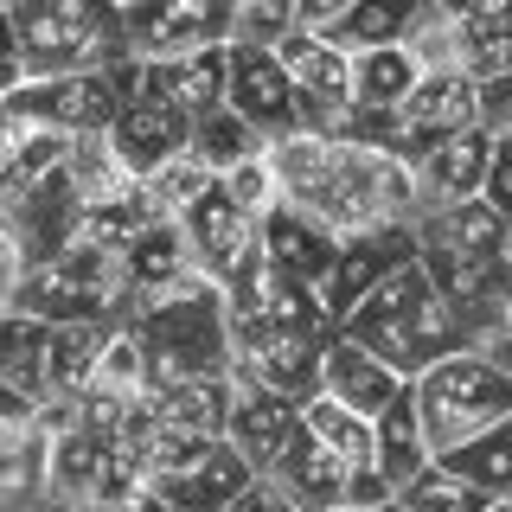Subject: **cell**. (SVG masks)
Here are the masks:
<instances>
[{
	"instance_id": "37",
	"label": "cell",
	"mask_w": 512,
	"mask_h": 512,
	"mask_svg": "<svg viewBox=\"0 0 512 512\" xmlns=\"http://www.w3.org/2000/svg\"><path fill=\"white\" fill-rule=\"evenodd\" d=\"M205 192H212V173L199 167V160L192 154H173V160H160V167L148 173V180H141V199H148V212L154 218H180L186 205H199Z\"/></svg>"
},
{
	"instance_id": "52",
	"label": "cell",
	"mask_w": 512,
	"mask_h": 512,
	"mask_svg": "<svg viewBox=\"0 0 512 512\" xmlns=\"http://www.w3.org/2000/svg\"><path fill=\"white\" fill-rule=\"evenodd\" d=\"M384 512H397V500H391V506H384Z\"/></svg>"
},
{
	"instance_id": "41",
	"label": "cell",
	"mask_w": 512,
	"mask_h": 512,
	"mask_svg": "<svg viewBox=\"0 0 512 512\" xmlns=\"http://www.w3.org/2000/svg\"><path fill=\"white\" fill-rule=\"evenodd\" d=\"M480 205H487L500 224H512V135H493L487 180H480Z\"/></svg>"
},
{
	"instance_id": "20",
	"label": "cell",
	"mask_w": 512,
	"mask_h": 512,
	"mask_svg": "<svg viewBox=\"0 0 512 512\" xmlns=\"http://www.w3.org/2000/svg\"><path fill=\"white\" fill-rule=\"evenodd\" d=\"M263 487L276 493L288 512H327V506L346 500V468L320 442H308V429H295V442H288L282 461L263 474Z\"/></svg>"
},
{
	"instance_id": "32",
	"label": "cell",
	"mask_w": 512,
	"mask_h": 512,
	"mask_svg": "<svg viewBox=\"0 0 512 512\" xmlns=\"http://www.w3.org/2000/svg\"><path fill=\"white\" fill-rule=\"evenodd\" d=\"M320 39H327L333 52H346V58L378 52V45H397L404 39V7H397V0H340V13L327 20Z\"/></svg>"
},
{
	"instance_id": "29",
	"label": "cell",
	"mask_w": 512,
	"mask_h": 512,
	"mask_svg": "<svg viewBox=\"0 0 512 512\" xmlns=\"http://www.w3.org/2000/svg\"><path fill=\"white\" fill-rule=\"evenodd\" d=\"M436 468H448L461 480V487H474V493H487L493 506L512 500V423L500 429H487V436H474V442H461L455 455H442Z\"/></svg>"
},
{
	"instance_id": "5",
	"label": "cell",
	"mask_w": 512,
	"mask_h": 512,
	"mask_svg": "<svg viewBox=\"0 0 512 512\" xmlns=\"http://www.w3.org/2000/svg\"><path fill=\"white\" fill-rule=\"evenodd\" d=\"M13 32L26 52V77H90L122 64V32H116V0H13L7 7Z\"/></svg>"
},
{
	"instance_id": "30",
	"label": "cell",
	"mask_w": 512,
	"mask_h": 512,
	"mask_svg": "<svg viewBox=\"0 0 512 512\" xmlns=\"http://www.w3.org/2000/svg\"><path fill=\"white\" fill-rule=\"evenodd\" d=\"M45 340H52L45 320L0 314V384L20 391L26 404H39V391H45Z\"/></svg>"
},
{
	"instance_id": "40",
	"label": "cell",
	"mask_w": 512,
	"mask_h": 512,
	"mask_svg": "<svg viewBox=\"0 0 512 512\" xmlns=\"http://www.w3.org/2000/svg\"><path fill=\"white\" fill-rule=\"evenodd\" d=\"M218 192H224V199H231V205H237V212H244L250 224H263V218L282 205V192H276V173H269V160H263V154H256V160H244L237 173H224V180H218Z\"/></svg>"
},
{
	"instance_id": "47",
	"label": "cell",
	"mask_w": 512,
	"mask_h": 512,
	"mask_svg": "<svg viewBox=\"0 0 512 512\" xmlns=\"http://www.w3.org/2000/svg\"><path fill=\"white\" fill-rule=\"evenodd\" d=\"M487 359H493V365H500V372L512 378V340H506V346H493V352H487Z\"/></svg>"
},
{
	"instance_id": "11",
	"label": "cell",
	"mask_w": 512,
	"mask_h": 512,
	"mask_svg": "<svg viewBox=\"0 0 512 512\" xmlns=\"http://www.w3.org/2000/svg\"><path fill=\"white\" fill-rule=\"evenodd\" d=\"M487 154L493 135L487 128H461V135H442L436 148H423L410 160V192H416V218L455 212V205L480 199V180H487Z\"/></svg>"
},
{
	"instance_id": "24",
	"label": "cell",
	"mask_w": 512,
	"mask_h": 512,
	"mask_svg": "<svg viewBox=\"0 0 512 512\" xmlns=\"http://www.w3.org/2000/svg\"><path fill=\"white\" fill-rule=\"evenodd\" d=\"M416 64L404 45H378V52L352 58V122H384L404 109V96L416 90Z\"/></svg>"
},
{
	"instance_id": "28",
	"label": "cell",
	"mask_w": 512,
	"mask_h": 512,
	"mask_svg": "<svg viewBox=\"0 0 512 512\" xmlns=\"http://www.w3.org/2000/svg\"><path fill=\"white\" fill-rule=\"evenodd\" d=\"M103 333L109 327H52V340H45V391H39V410L45 404H77V397L90 391Z\"/></svg>"
},
{
	"instance_id": "10",
	"label": "cell",
	"mask_w": 512,
	"mask_h": 512,
	"mask_svg": "<svg viewBox=\"0 0 512 512\" xmlns=\"http://www.w3.org/2000/svg\"><path fill=\"white\" fill-rule=\"evenodd\" d=\"M224 109L250 128L263 148L301 135V109L288 90L276 52H250V45H224Z\"/></svg>"
},
{
	"instance_id": "17",
	"label": "cell",
	"mask_w": 512,
	"mask_h": 512,
	"mask_svg": "<svg viewBox=\"0 0 512 512\" xmlns=\"http://www.w3.org/2000/svg\"><path fill=\"white\" fill-rule=\"evenodd\" d=\"M186 141H192V122L180 116V109L141 96V90L128 96V103L116 109V122H109V148H116V160L128 167V180H135V186L148 180L160 160L186 154Z\"/></svg>"
},
{
	"instance_id": "39",
	"label": "cell",
	"mask_w": 512,
	"mask_h": 512,
	"mask_svg": "<svg viewBox=\"0 0 512 512\" xmlns=\"http://www.w3.org/2000/svg\"><path fill=\"white\" fill-rule=\"evenodd\" d=\"M487 506H493L487 493L461 487V480L448 474V468H436V461H429V468L397 493V512H487Z\"/></svg>"
},
{
	"instance_id": "31",
	"label": "cell",
	"mask_w": 512,
	"mask_h": 512,
	"mask_svg": "<svg viewBox=\"0 0 512 512\" xmlns=\"http://www.w3.org/2000/svg\"><path fill=\"white\" fill-rule=\"evenodd\" d=\"M301 429H308V442H320L346 474L372 461V423H365L359 410H346V404H333V397H320V391L301 404Z\"/></svg>"
},
{
	"instance_id": "50",
	"label": "cell",
	"mask_w": 512,
	"mask_h": 512,
	"mask_svg": "<svg viewBox=\"0 0 512 512\" xmlns=\"http://www.w3.org/2000/svg\"><path fill=\"white\" fill-rule=\"evenodd\" d=\"M327 512H359V506H346V500H340V506H327Z\"/></svg>"
},
{
	"instance_id": "21",
	"label": "cell",
	"mask_w": 512,
	"mask_h": 512,
	"mask_svg": "<svg viewBox=\"0 0 512 512\" xmlns=\"http://www.w3.org/2000/svg\"><path fill=\"white\" fill-rule=\"evenodd\" d=\"M141 96L180 109L186 122H205L212 109H224V45L192 58H167V64H141Z\"/></svg>"
},
{
	"instance_id": "12",
	"label": "cell",
	"mask_w": 512,
	"mask_h": 512,
	"mask_svg": "<svg viewBox=\"0 0 512 512\" xmlns=\"http://www.w3.org/2000/svg\"><path fill=\"white\" fill-rule=\"evenodd\" d=\"M250 487H256V474L231 455V442H199L167 474L148 480V493L167 500V512H231Z\"/></svg>"
},
{
	"instance_id": "34",
	"label": "cell",
	"mask_w": 512,
	"mask_h": 512,
	"mask_svg": "<svg viewBox=\"0 0 512 512\" xmlns=\"http://www.w3.org/2000/svg\"><path fill=\"white\" fill-rule=\"evenodd\" d=\"M410 52V64L423 77L436 71H461V52H455V7L448 0H423V7H404V39H397Z\"/></svg>"
},
{
	"instance_id": "3",
	"label": "cell",
	"mask_w": 512,
	"mask_h": 512,
	"mask_svg": "<svg viewBox=\"0 0 512 512\" xmlns=\"http://www.w3.org/2000/svg\"><path fill=\"white\" fill-rule=\"evenodd\" d=\"M333 333L352 340V346H365L378 365H391L404 384L423 378L429 365H442L448 352H468V346H461L455 314L442 308V295L429 288V276L416 263H404L397 276H384L359 308L333 320Z\"/></svg>"
},
{
	"instance_id": "4",
	"label": "cell",
	"mask_w": 512,
	"mask_h": 512,
	"mask_svg": "<svg viewBox=\"0 0 512 512\" xmlns=\"http://www.w3.org/2000/svg\"><path fill=\"white\" fill-rule=\"evenodd\" d=\"M410 404H416V423H423L429 461H442L461 442L512 423V378L487 352H448L442 365L410 378Z\"/></svg>"
},
{
	"instance_id": "49",
	"label": "cell",
	"mask_w": 512,
	"mask_h": 512,
	"mask_svg": "<svg viewBox=\"0 0 512 512\" xmlns=\"http://www.w3.org/2000/svg\"><path fill=\"white\" fill-rule=\"evenodd\" d=\"M506 263H512V224H506Z\"/></svg>"
},
{
	"instance_id": "6",
	"label": "cell",
	"mask_w": 512,
	"mask_h": 512,
	"mask_svg": "<svg viewBox=\"0 0 512 512\" xmlns=\"http://www.w3.org/2000/svg\"><path fill=\"white\" fill-rule=\"evenodd\" d=\"M20 314L45 320V327H116L128 314L122 256H109L96 244H64L58 256L32 263Z\"/></svg>"
},
{
	"instance_id": "23",
	"label": "cell",
	"mask_w": 512,
	"mask_h": 512,
	"mask_svg": "<svg viewBox=\"0 0 512 512\" xmlns=\"http://www.w3.org/2000/svg\"><path fill=\"white\" fill-rule=\"evenodd\" d=\"M122 276H128V308L135 301H154V295H173V288L192 282V256H186V237L180 224H148V231L128 244L122 256Z\"/></svg>"
},
{
	"instance_id": "27",
	"label": "cell",
	"mask_w": 512,
	"mask_h": 512,
	"mask_svg": "<svg viewBox=\"0 0 512 512\" xmlns=\"http://www.w3.org/2000/svg\"><path fill=\"white\" fill-rule=\"evenodd\" d=\"M372 468L391 480V493H404L416 474L429 468V442H423V423H416V404H410V384L397 391V404L372 423Z\"/></svg>"
},
{
	"instance_id": "9",
	"label": "cell",
	"mask_w": 512,
	"mask_h": 512,
	"mask_svg": "<svg viewBox=\"0 0 512 512\" xmlns=\"http://www.w3.org/2000/svg\"><path fill=\"white\" fill-rule=\"evenodd\" d=\"M276 64L295 90L301 135H346L352 128V58L333 52L314 32H288L276 45Z\"/></svg>"
},
{
	"instance_id": "45",
	"label": "cell",
	"mask_w": 512,
	"mask_h": 512,
	"mask_svg": "<svg viewBox=\"0 0 512 512\" xmlns=\"http://www.w3.org/2000/svg\"><path fill=\"white\" fill-rule=\"evenodd\" d=\"M231 512H288V506H282V500H276V493H269V487H263V480H256V487H250V493H244V500H237Z\"/></svg>"
},
{
	"instance_id": "18",
	"label": "cell",
	"mask_w": 512,
	"mask_h": 512,
	"mask_svg": "<svg viewBox=\"0 0 512 512\" xmlns=\"http://www.w3.org/2000/svg\"><path fill=\"white\" fill-rule=\"evenodd\" d=\"M397 391H404V378H397L391 365H378L365 346L340 340V333L327 340V352H320V397H333V404L359 410L365 423H378V416L397 404Z\"/></svg>"
},
{
	"instance_id": "16",
	"label": "cell",
	"mask_w": 512,
	"mask_h": 512,
	"mask_svg": "<svg viewBox=\"0 0 512 512\" xmlns=\"http://www.w3.org/2000/svg\"><path fill=\"white\" fill-rule=\"evenodd\" d=\"M295 429H301V404H295V397L237 384V404H231V423H224V442H231V455L244 461L256 480L282 461V448L295 442Z\"/></svg>"
},
{
	"instance_id": "26",
	"label": "cell",
	"mask_w": 512,
	"mask_h": 512,
	"mask_svg": "<svg viewBox=\"0 0 512 512\" xmlns=\"http://www.w3.org/2000/svg\"><path fill=\"white\" fill-rule=\"evenodd\" d=\"M231 404H237V384H231V378L180 384V391H154V397H148V410L173 429V436H186V442H224Z\"/></svg>"
},
{
	"instance_id": "2",
	"label": "cell",
	"mask_w": 512,
	"mask_h": 512,
	"mask_svg": "<svg viewBox=\"0 0 512 512\" xmlns=\"http://www.w3.org/2000/svg\"><path fill=\"white\" fill-rule=\"evenodd\" d=\"M116 327L135 333L141 359H148V391L231 378V314H224V295L199 276L173 295L135 301Z\"/></svg>"
},
{
	"instance_id": "33",
	"label": "cell",
	"mask_w": 512,
	"mask_h": 512,
	"mask_svg": "<svg viewBox=\"0 0 512 512\" xmlns=\"http://www.w3.org/2000/svg\"><path fill=\"white\" fill-rule=\"evenodd\" d=\"M64 180H71L77 205H109L122 199V192H135V180H128V167L116 160V148H109V135H77L71 154H64Z\"/></svg>"
},
{
	"instance_id": "8",
	"label": "cell",
	"mask_w": 512,
	"mask_h": 512,
	"mask_svg": "<svg viewBox=\"0 0 512 512\" xmlns=\"http://www.w3.org/2000/svg\"><path fill=\"white\" fill-rule=\"evenodd\" d=\"M231 7L224 0H116V32L135 64H167L224 45Z\"/></svg>"
},
{
	"instance_id": "7",
	"label": "cell",
	"mask_w": 512,
	"mask_h": 512,
	"mask_svg": "<svg viewBox=\"0 0 512 512\" xmlns=\"http://www.w3.org/2000/svg\"><path fill=\"white\" fill-rule=\"evenodd\" d=\"M141 90V64L122 58L109 71H90V77H52V84H26L20 96L7 103V116L20 122H39L52 135L77 141V135H109L116 109Z\"/></svg>"
},
{
	"instance_id": "43",
	"label": "cell",
	"mask_w": 512,
	"mask_h": 512,
	"mask_svg": "<svg viewBox=\"0 0 512 512\" xmlns=\"http://www.w3.org/2000/svg\"><path fill=\"white\" fill-rule=\"evenodd\" d=\"M32 84L26 77V52H20V32H13V20H7V7H0V103H13Z\"/></svg>"
},
{
	"instance_id": "25",
	"label": "cell",
	"mask_w": 512,
	"mask_h": 512,
	"mask_svg": "<svg viewBox=\"0 0 512 512\" xmlns=\"http://www.w3.org/2000/svg\"><path fill=\"white\" fill-rule=\"evenodd\" d=\"M148 359H141V346H135V333L128 327H109L103 333V352H96V372H90V391L77 397V404H96V410H135V404H148Z\"/></svg>"
},
{
	"instance_id": "51",
	"label": "cell",
	"mask_w": 512,
	"mask_h": 512,
	"mask_svg": "<svg viewBox=\"0 0 512 512\" xmlns=\"http://www.w3.org/2000/svg\"><path fill=\"white\" fill-rule=\"evenodd\" d=\"M487 512H512V500H500V506H487Z\"/></svg>"
},
{
	"instance_id": "46",
	"label": "cell",
	"mask_w": 512,
	"mask_h": 512,
	"mask_svg": "<svg viewBox=\"0 0 512 512\" xmlns=\"http://www.w3.org/2000/svg\"><path fill=\"white\" fill-rule=\"evenodd\" d=\"M116 512H167V500H154V493H148V487H141V493H135V500H122Z\"/></svg>"
},
{
	"instance_id": "38",
	"label": "cell",
	"mask_w": 512,
	"mask_h": 512,
	"mask_svg": "<svg viewBox=\"0 0 512 512\" xmlns=\"http://www.w3.org/2000/svg\"><path fill=\"white\" fill-rule=\"evenodd\" d=\"M288 32H295V0H237V7H231V26H224V45L276 52Z\"/></svg>"
},
{
	"instance_id": "1",
	"label": "cell",
	"mask_w": 512,
	"mask_h": 512,
	"mask_svg": "<svg viewBox=\"0 0 512 512\" xmlns=\"http://www.w3.org/2000/svg\"><path fill=\"white\" fill-rule=\"evenodd\" d=\"M276 192L288 212L320 224L327 237H378V231H410L416 224V192L410 167L384 148H365L352 135H288L263 148Z\"/></svg>"
},
{
	"instance_id": "19",
	"label": "cell",
	"mask_w": 512,
	"mask_h": 512,
	"mask_svg": "<svg viewBox=\"0 0 512 512\" xmlns=\"http://www.w3.org/2000/svg\"><path fill=\"white\" fill-rule=\"evenodd\" d=\"M404 263H416V244H410V231H378V237H352V244H340V263H333V282H327V320H340L352 314L365 295L384 282V276H397Z\"/></svg>"
},
{
	"instance_id": "48",
	"label": "cell",
	"mask_w": 512,
	"mask_h": 512,
	"mask_svg": "<svg viewBox=\"0 0 512 512\" xmlns=\"http://www.w3.org/2000/svg\"><path fill=\"white\" fill-rule=\"evenodd\" d=\"M0 141H7V103H0Z\"/></svg>"
},
{
	"instance_id": "15",
	"label": "cell",
	"mask_w": 512,
	"mask_h": 512,
	"mask_svg": "<svg viewBox=\"0 0 512 512\" xmlns=\"http://www.w3.org/2000/svg\"><path fill=\"white\" fill-rule=\"evenodd\" d=\"M77 218H84V205H77V192H71L64 173L13 192V199H0V231H7L32 263H45V256H58L64 244H77Z\"/></svg>"
},
{
	"instance_id": "44",
	"label": "cell",
	"mask_w": 512,
	"mask_h": 512,
	"mask_svg": "<svg viewBox=\"0 0 512 512\" xmlns=\"http://www.w3.org/2000/svg\"><path fill=\"white\" fill-rule=\"evenodd\" d=\"M480 128L487 135H512V77L480 84Z\"/></svg>"
},
{
	"instance_id": "22",
	"label": "cell",
	"mask_w": 512,
	"mask_h": 512,
	"mask_svg": "<svg viewBox=\"0 0 512 512\" xmlns=\"http://www.w3.org/2000/svg\"><path fill=\"white\" fill-rule=\"evenodd\" d=\"M455 52H461V77L468 84L512 77V0L455 7Z\"/></svg>"
},
{
	"instance_id": "14",
	"label": "cell",
	"mask_w": 512,
	"mask_h": 512,
	"mask_svg": "<svg viewBox=\"0 0 512 512\" xmlns=\"http://www.w3.org/2000/svg\"><path fill=\"white\" fill-rule=\"evenodd\" d=\"M256 250H263V269L295 288H314V295H327L333 282V263H340V237H327L320 224H308L301 212H288L276 205L263 224H256Z\"/></svg>"
},
{
	"instance_id": "42",
	"label": "cell",
	"mask_w": 512,
	"mask_h": 512,
	"mask_svg": "<svg viewBox=\"0 0 512 512\" xmlns=\"http://www.w3.org/2000/svg\"><path fill=\"white\" fill-rule=\"evenodd\" d=\"M26 276H32V256L0 231V314H20V295H26Z\"/></svg>"
},
{
	"instance_id": "36",
	"label": "cell",
	"mask_w": 512,
	"mask_h": 512,
	"mask_svg": "<svg viewBox=\"0 0 512 512\" xmlns=\"http://www.w3.org/2000/svg\"><path fill=\"white\" fill-rule=\"evenodd\" d=\"M148 224H160V218L148 212V199H141V186H135V192H122V199H109V205H90V212L77 218V244L128 256V244H135Z\"/></svg>"
},
{
	"instance_id": "13",
	"label": "cell",
	"mask_w": 512,
	"mask_h": 512,
	"mask_svg": "<svg viewBox=\"0 0 512 512\" xmlns=\"http://www.w3.org/2000/svg\"><path fill=\"white\" fill-rule=\"evenodd\" d=\"M45 500V423L39 404L0 384V512H39Z\"/></svg>"
},
{
	"instance_id": "35",
	"label": "cell",
	"mask_w": 512,
	"mask_h": 512,
	"mask_svg": "<svg viewBox=\"0 0 512 512\" xmlns=\"http://www.w3.org/2000/svg\"><path fill=\"white\" fill-rule=\"evenodd\" d=\"M186 154L199 160V167L212 173V180H224V173H237L244 160H256V154H263V141H256L250 128L231 116V109H212L205 122H192V141H186Z\"/></svg>"
}]
</instances>
